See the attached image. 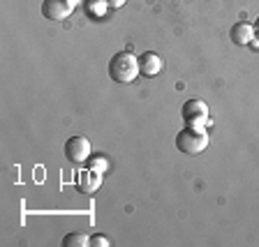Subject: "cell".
Instances as JSON below:
<instances>
[{"label": "cell", "instance_id": "obj_8", "mask_svg": "<svg viewBox=\"0 0 259 247\" xmlns=\"http://www.w3.org/2000/svg\"><path fill=\"white\" fill-rule=\"evenodd\" d=\"M76 187H79L81 192L93 194L97 187H100V173H95V169H91V171H81L79 173V185H76Z\"/></svg>", "mask_w": 259, "mask_h": 247}, {"label": "cell", "instance_id": "obj_3", "mask_svg": "<svg viewBox=\"0 0 259 247\" xmlns=\"http://www.w3.org/2000/svg\"><path fill=\"white\" fill-rule=\"evenodd\" d=\"M181 118L188 127H206L208 125V104L204 100H188L181 107Z\"/></svg>", "mask_w": 259, "mask_h": 247}, {"label": "cell", "instance_id": "obj_13", "mask_svg": "<svg viewBox=\"0 0 259 247\" xmlns=\"http://www.w3.org/2000/svg\"><path fill=\"white\" fill-rule=\"evenodd\" d=\"M91 167H93V169H95V167H97V173H100V171H104V169H107V164H104V162H102V160H97V162H95V160H93V164H91Z\"/></svg>", "mask_w": 259, "mask_h": 247}, {"label": "cell", "instance_id": "obj_11", "mask_svg": "<svg viewBox=\"0 0 259 247\" xmlns=\"http://www.w3.org/2000/svg\"><path fill=\"white\" fill-rule=\"evenodd\" d=\"M111 242H109L107 236H102V233H95V236H91V247H109Z\"/></svg>", "mask_w": 259, "mask_h": 247}, {"label": "cell", "instance_id": "obj_10", "mask_svg": "<svg viewBox=\"0 0 259 247\" xmlns=\"http://www.w3.org/2000/svg\"><path fill=\"white\" fill-rule=\"evenodd\" d=\"M109 10V5L104 3V0H88V12L95 16H104Z\"/></svg>", "mask_w": 259, "mask_h": 247}, {"label": "cell", "instance_id": "obj_6", "mask_svg": "<svg viewBox=\"0 0 259 247\" xmlns=\"http://www.w3.org/2000/svg\"><path fill=\"white\" fill-rule=\"evenodd\" d=\"M229 37L236 46H245V44H252L254 42V26L248 21H236L229 30Z\"/></svg>", "mask_w": 259, "mask_h": 247}, {"label": "cell", "instance_id": "obj_14", "mask_svg": "<svg viewBox=\"0 0 259 247\" xmlns=\"http://www.w3.org/2000/svg\"><path fill=\"white\" fill-rule=\"evenodd\" d=\"M252 26H254V46H259V16H257V21H254Z\"/></svg>", "mask_w": 259, "mask_h": 247}, {"label": "cell", "instance_id": "obj_1", "mask_svg": "<svg viewBox=\"0 0 259 247\" xmlns=\"http://www.w3.org/2000/svg\"><path fill=\"white\" fill-rule=\"evenodd\" d=\"M109 76L118 83H132L139 76V58L127 51H120L109 60Z\"/></svg>", "mask_w": 259, "mask_h": 247}, {"label": "cell", "instance_id": "obj_9", "mask_svg": "<svg viewBox=\"0 0 259 247\" xmlns=\"http://www.w3.org/2000/svg\"><path fill=\"white\" fill-rule=\"evenodd\" d=\"M91 245V236L86 233H67L63 238V247H88Z\"/></svg>", "mask_w": 259, "mask_h": 247}, {"label": "cell", "instance_id": "obj_4", "mask_svg": "<svg viewBox=\"0 0 259 247\" xmlns=\"http://www.w3.org/2000/svg\"><path fill=\"white\" fill-rule=\"evenodd\" d=\"M91 153H93V145L86 136L74 134L65 141V157H67L72 164H83V162L91 157Z\"/></svg>", "mask_w": 259, "mask_h": 247}, {"label": "cell", "instance_id": "obj_5", "mask_svg": "<svg viewBox=\"0 0 259 247\" xmlns=\"http://www.w3.org/2000/svg\"><path fill=\"white\" fill-rule=\"evenodd\" d=\"M76 0H44L42 3V16L49 21H63L74 12Z\"/></svg>", "mask_w": 259, "mask_h": 247}, {"label": "cell", "instance_id": "obj_2", "mask_svg": "<svg viewBox=\"0 0 259 247\" xmlns=\"http://www.w3.org/2000/svg\"><path fill=\"white\" fill-rule=\"evenodd\" d=\"M176 148L185 155H199L208 148V132L206 127H188L176 134Z\"/></svg>", "mask_w": 259, "mask_h": 247}, {"label": "cell", "instance_id": "obj_7", "mask_svg": "<svg viewBox=\"0 0 259 247\" xmlns=\"http://www.w3.org/2000/svg\"><path fill=\"white\" fill-rule=\"evenodd\" d=\"M162 70V58L155 54V51H146V54L139 56V74L144 76H157Z\"/></svg>", "mask_w": 259, "mask_h": 247}, {"label": "cell", "instance_id": "obj_12", "mask_svg": "<svg viewBox=\"0 0 259 247\" xmlns=\"http://www.w3.org/2000/svg\"><path fill=\"white\" fill-rule=\"evenodd\" d=\"M104 3L109 5V10H111V7H113V10H120V7H123L127 0H104Z\"/></svg>", "mask_w": 259, "mask_h": 247}]
</instances>
